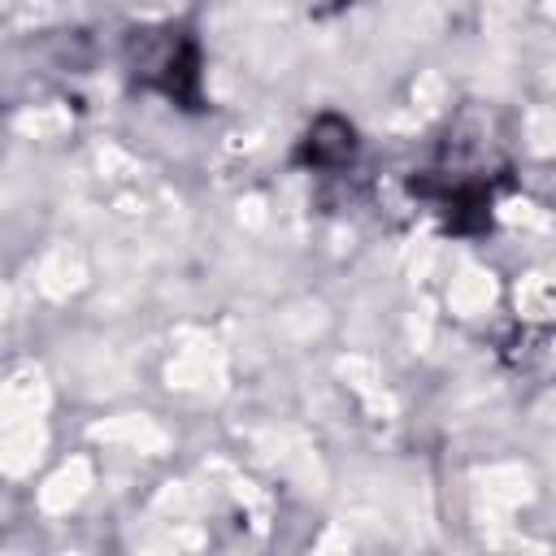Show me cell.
<instances>
[{
  "label": "cell",
  "instance_id": "6da1fadb",
  "mask_svg": "<svg viewBox=\"0 0 556 556\" xmlns=\"http://www.w3.org/2000/svg\"><path fill=\"white\" fill-rule=\"evenodd\" d=\"M135 74H139L148 87L165 91L169 100H178V104H187V109L200 100L195 43L182 39V35H174V30H165V35H143V39L135 43Z\"/></svg>",
  "mask_w": 556,
  "mask_h": 556
}]
</instances>
